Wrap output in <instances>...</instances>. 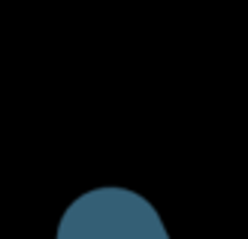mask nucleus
<instances>
[{"mask_svg": "<svg viewBox=\"0 0 248 239\" xmlns=\"http://www.w3.org/2000/svg\"><path fill=\"white\" fill-rule=\"evenodd\" d=\"M58 239H170L155 206L124 188H97L61 218Z\"/></svg>", "mask_w": 248, "mask_h": 239, "instance_id": "1", "label": "nucleus"}]
</instances>
